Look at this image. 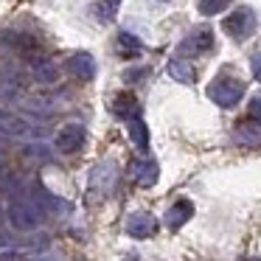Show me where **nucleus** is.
Masks as SVG:
<instances>
[{"instance_id": "obj_14", "label": "nucleus", "mask_w": 261, "mask_h": 261, "mask_svg": "<svg viewBox=\"0 0 261 261\" xmlns=\"http://www.w3.org/2000/svg\"><path fill=\"white\" fill-rule=\"evenodd\" d=\"M194 216V202L191 199H177L174 205H171L169 211H166V216H163V225L169 227V230H180L182 225H186L188 219Z\"/></svg>"}, {"instance_id": "obj_13", "label": "nucleus", "mask_w": 261, "mask_h": 261, "mask_svg": "<svg viewBox=\"0 0 261 261\" xmlns=\"http://www.w3.org/2000/svg\"><path fill=\"white\" fill-rule=\"evenodd\" d=\"M0 42H3L6 48H14L20 57H29V54H34V51H42L40 42H37L31 34H23V31H3V34H0Z\"/></svg>"}, {"instance_id": "obj_20", "label": "nucleus", "mask_w": 261, "mask_h": 261, "mask_svg": "<svg viewBox=\"0 0 261 261\" xmlns=\"http://www.w3.org/2000/svg\"><path fill=\"white\" fill-rule=\"evenodd\" d=\"M121 0H98V3H93V17L98 20V23H110V20L115 17V12H118Z\"/></svg>"}, {"instance_id": "obj_15", "label": "nucleus", "mask_w": 261, "mask_h": 261, "mask_svg": "<svg viewBox=\"0 0 261 261\" xmlns=\"http://www.w3.org/2000/svg\"><path fill=\"white\" fill-rule=\"evenodd\" d=\"M233 141L242 143V146H258L261 143V121L250 118V121H244V124H239L236 129H233Z\"/></svg>"}, {"instance_id": "obj_2", "label": "nucleus", "mask_w": 261, "mask_h": 261, "mask_svg": "<svg viewBox=\"0 0 261 261\" xmlns=\"http://www.w3.org/2000/svg\"><path fill=\"white\" fill-rule=\"evenodd\" d=\"M9 225L20 233H34L37 227L42 225V214L34 205V199H14L9 205Z\"/></svg>"}, {"instance_id": "obj_17", "label": "nucleus", "mask_w": 261, "mask_h": 261, "mask_svg": "<svg viewBox=\"0 0 261 261\" xmlns=\"http://www.w3.org/2000/svg\"><path fill=\"white\" fill-rule=\"evenodd\" d=\"M169 76L171 79H177L180 85H194V79H197V70L191 68V62H186L182 57H174L169 62Z\"/></svg>"}, {"instance_id": "obj_22", "label": "nucleus", "mask_w": 261, "mask_h": 261, "mask_svg": "<svg viewBox=\"0 0 261 261\" xmlns=\"http://www.w3.org/2000/svg\"><path fill=\"white\" fill-rule=\"evenodd\" d=\"M247 113H250V118H255V121H261V96H258V98H253V101H250V107H247Z\"/></svg>"}, {"instance_id": "obj_23", "label": "nucleus", "mask_w": 261, "mask_h": 261, "mask_svg": "<svg viewBox=\"0 0 261 261\" xmlns=\"http://www.w3.org/2000/svg\"><path fill=\"white\" fill-rule=\"evenodd\" d=\"M250 65H253V76L261 82V54H255V57H253V62H250Z\"/></svg>"}, {"instance_id": "obj_18", "label": "nucleus", "mask_w": 261, "mask_h": 261, "mask_svg": "<svg viewBox=\"0 0 261 261\" xmlns=\"http://www.w3.org/2000/svg\"><path fill=\"white\" fill-rule=\"evenodd\" d=\"M115 42H118V54H121V57H138V54L143 51V42L138 40L135 34H129V31H121Z\"/></svg>"}, {"instance_id": "obj_3", "label": "nucleus", "mask_w": 261, "mask_h": 261, "mask_svg": "<svg viewBox=\"0 0 261 261\" xmlns=\"http://www.w3.org/2000/svg\"><path fill=\"white\" fill-rule=\"evenodd\" d=\"M115 180H118V171H115V166L110 163V160L98 163L96 169L90 171V182H87V199H90V202H101V199H107L110 194H113V188H115Z\"/></svg>"}, {"instance_id": "obj_12", "label": "nucleus", "mask_w": 261, "mask_h": 261, "mask_svg": "<svg viewBox=\"0 0 261 261\" xmlns=\"http://www.w3.org/2000/svg\"><path fill=\"white\" fill-rule=\"evenodd\" d=\"M129 174H132V180H135L141 188H149V186L158 182L160 166H158V160H152V158H138V160H132Z\"/></svg>"}, {"instance_id": "obj_25", "label": "nucleus", "mask_w": 261, "mask_h": 261, "mask_svg": "<svg viewBox=\"0 0 261 261\" xmlns=\"http://www.w3.org/2000/svg\"><path fill=\"white\" fill-rule=\"evenodd\" d=\"M163 3H166V0H163Z\"/></svg>"}, {"instance_id": "obj_21", "label": "nucleus", "mask_w": 261, "mask_h": 261, "mask_svg": "<svg viewBox=\"0 0 261 261\" xmlns=\"http://www.w3.org/2000/svg\"><path fill=\"white\" fill-rule=\"evenodd\" d=\"M227 6H230V0H197V9L202 17H214V14L225 12Z\"/></svg>"}, {"instance_id": "obj_24", "label": "nucleus", "mask_w": 261, "mask_h": 261, "mask_svg": "<svg viewBox=\"0 0 261 261\" xmlns=\"http://www.w3.org/2000/svg\"><path fill=\"white\" fill-rule=\"evenodd\" d=\"M143 76H146V70H126L124 79L126 82H138V79H143Z\"/></svg>"}, {"instance_id": "obj_8", "label": "nucleus", "mask_w": 261, "mask_h": 261, "mask_svg": "<svg viewBox=\"0 0 261 261\" xmlns=\"http://www.w3.org/2000/svg\"><path fill=\"white\" fill-rule=\"evenodd\" d=\"M0 132H3V135H12V138H23V135L37 138L40 129H37L34 124H29L23 115H14V113H9L6 107H0Z\"/></svg>"}, {"instance_id": "obj_1", "label": "nucleus", "mask_w": 261, "mask_h": 261, "mask_svg": "<svg viewBox=\"0 0 261 261\" xmlns=\"http://www.w3.org/2000/svg\"><path fill=\"white\" fill-rule=\"evenodd\" d=\"M242 96H244V82L236 79V76L222 73L208 85V98L214 104H219V107H225V110L236 107V104L242 101Z\"/></svg>"}, {"instance_id": "obj_10", "label": "nucleus", "mask_w": 261, "mask_h": 261, "mask_svg": "<svg viewBox=\"0 0 261 261\" xmlns=\"http://www.w3.org/2000/svg\"><path fill=\"white\" fill-rule=\"evenodd\" d=\"M124 230L129 233L132 239H149V236H154V230H158V219H154L152 214H146V211H135V214L126 216Z\"/></svg>"}, {"instance_id": "obj_16", "label": "nucleus", "mask_w": 261, "mask_h": 261, "mask_svg": "<svg viewBox=\"0 0 261 261\" xmlns=\"http://www.w3.org/2000/svg\"><path fill=\"white\" fill-rule=\"evenodd\" d=\"M34 194H37L40 205L48 211V214H54V216H65V214H70V202H68V199L57 197V194L45 191V188H34Z\"/></svg>"}, {"instance_id": "obj_7", "label": "nucleus", "mask_w": 261, "mask_h": 261, "mask_svg": "<svg viewBox=\"0 0 261 261\" xmlns=\"http://www.w3.org/2000/svg\"><path fill=\"white\" fill-rule=\"evenodd\" d=\"M23 59H25V65H29L31 76H34L40 85H54V82L59 79V68L42 51H34V54H29V57H23Z\"/></svg>"}, {"instance_id": "obj_6", "label": "nucleus", "mask_w": 261, "mask_h": 261, "mask_svg": "<svg viewBox=\"0 0 261 261\" xmlns=\"http://www.w3.org/2000/svg\"><path fill=\"white\" fill-rule=\"evenodd\" d=\"M85 141H87V129H85V124H65L62 129L57 132V149L62 154H76L82 146H85Z\"/></svg>"}, {"instance_id": "obj_4", "label": "nucleus", "mask_w": 261, "mask_h": 261, "mask_svg": "<svg viewBox=\"0 0 261 261\" xmlns=\"http://www.w3.org/2000/svg\"><path fill=\"white\" fill-rule=\"evenodd\" d=\"M222 29H225V34L230 37V40L244 42L247 37H253V34H255V29H258V17H255V12H253V9L239 6L236 12H230V14L225 17Z\"/></svg>"}, {"instance_id": "obj_9", "label": "nucleus", "mask_w": 261, "mask_h": 261, "mask_svg": "<svg viewBox=\"0 0 261 261\" xmlns=\"http://www.w3.org/2000/svg\"><path fill=\"white\" fill-rule=\"evenodd\" d=\"M65 68H68V73L73 76L76 82H90L93 76H96V59H93L87 51H76V54L68 57Z\"/></svg>"}, {"instance_id": "obj_19", "label": "nucleus", "mask_w": 261, "mask_h": 261, "mask_svg": "<svg viewBox=\"0 0 261 261\" xmlns=\"http://www.w3.org/2000/svg\"><path fill=\"white\" fill-rule=\"evenodd\" d=\"M129 138H132V143H135L141 152L149 149V129H146V124L141 121V115H135V118L129 121Z\"/></svg>"}, {"instance_id": "obj_5", "label": "nucleus", "mask_w": 261, "mask_h": 261, "mask_svg": "<svg viewBox=\"0 0 261 261\" xmlns=\"http://www.w3.org/2000/svg\"><path fill=\"white\" fill-rule=\"evenodd\" d=\"M208 51H214V31L208 25H199L180 40V57H202Z\"/></svg>"}, {"instance_id": "obj_11", "label": "nucleus", "mask_w": 261, "mask_h": 261, "mask_svg": "<svg viewBox=\"0 0 261 261\" xmlns=\"http://www.w3.org/2000/svg\"><path fill=\"white\" fill-rule=\"evenodd\" d=\"M110 113H113L118 121H132L135 115H141V104H138L135 93H129V90L115 93L113 101H110Z\"/></svg>"}]
</instances>
